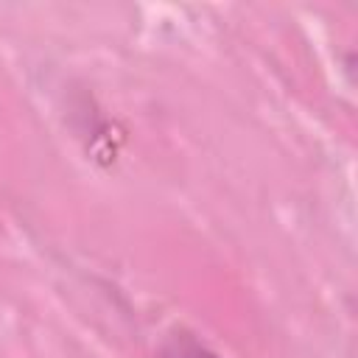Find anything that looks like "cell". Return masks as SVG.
Returning a JSON list of instances; mask_svg holds the SVG:
<instances>
[{
	"label": "cell",
	"mask_w": 358,
	"mask_h": 358,
	"mask_svg": "<svg viewBox=\"0 0 358 358\" xmlns=\"http://www.w3.org/2000/svg\"><path fill=\"white\" fill-rule=\"evenodd\" d=\"M165 358H218V355L210 352L204 344L187 338V336H176V338L165 347Z\"/></svg>",
	"instance_id": "6da1fadb"
}]
</instances>
